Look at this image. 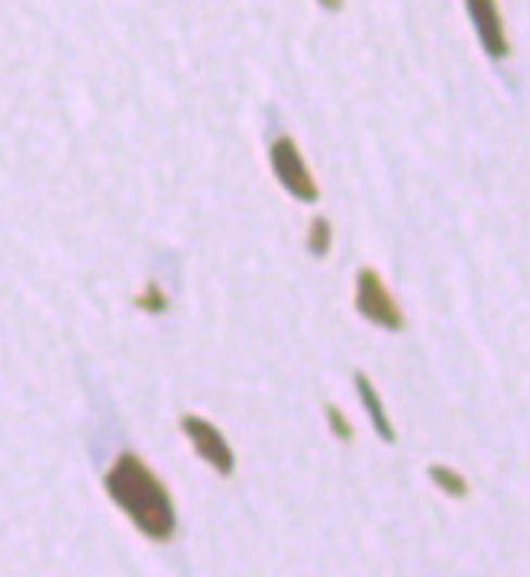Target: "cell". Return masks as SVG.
<instances>
[{
  "instance_id": "cell-1",
  "label": "cell",
  "mask_w": 530,
  "mask_h": 577,
  "mask_svg": "<svg viewBox=\"0 0 530 577\" xmlns=\"http://www.w3.org/2000/svg\"><path fill=\"white\" fill-rule=\"evenodd\" d=\"M104 490L114 500V507L124 510V516L146 539L168 542L175 536V529H178L175 500H172L168 487L159 480V474L139 456L124 452L111 464V471L104 474Z\"/></svg>"
},
{
  "instance_id": "cell-2",
  "label": "cell",
  "mask_w": 530,
  "mask_h": 577,
  "mask_svg": "<svg viewBox=\"0 0 530 577\" xmlns=\"http://www.w3.org/2000/svg\"><path fill=\"white\" fill-rule=\"evenodd\" d=\"M268 165H272V175L278 178V184L301 204H314L320 197L317 191V181L307 168V162L301 158V149L291 136H278L272 145H268Z\"/></svg>"
},
{
  "instance_id": "cell-3",
  "label": "cell",
  "mask_w": 530,
  "mask_h": 577,
  "mask_svg": "<svg viewBox=\"0 0 530 577\" xmlns=\"http://www.w3.org/2000/svg\"><path fill=\"white\" fill-rule=\"evenodd\" d=\"M356 310L363 320H369L379 330H389V333L404 330V317L398 310L392 291L386 287V281L373 268H363L356 278Z\"/></svg>"
},
{
  "instance_id": "cell-4",
  "label": "cell",
  "mask_w": 530,
  "mask_h": 577,
  "mask_svg": "<svg viewBox=\"0 0 530 577\" xmlns=\"http://www.w3.org/2000/svg\"><path fill=\"white\" fill-rule=\"evenodd\" d=\"M181 433H185V439L191 443V449H194L204 462L211 464L217 474L230 477V474L237 471V456H234L230 443L224 439V433H220L211 420L194 416V413H185V416H181Z\"/></svg>"
},
{
  "instance_id": "cell-5",
  "label": "cell",
  "mask_w": 530,
  "mask_h": 577,
  "mask_svg": "<svg viewBox=\"0 0 530 577\" xmlns=\"http://www.w3.org/2000/svg\"><path fill=\"white\" fill-rule=\"evenodd\" d=\"M466 10H469L472 29H476V36H479L482 49H485L492 59H505V55L512 52V42H508L505 23H502L499 0H466Z\"/></svg>"
},
{
  "instance_id": "cell-6",
  "label": "cell",
  "mask_w": 530,
  "mask_h": 577,
  "mask_svg": "<svg viewBox=\"0 0 530 577\" xmlns=\"http://www.w3.org/2000/svg\"><path fill=\"white\" fill-rule=\"evenodd\" d=\"M353 381H356V394H359V400H363V407H366V416H369L373 429L382 436V443L392 446V443H395V426H392V420H389V413H386V403H382L379 390L373 387V381H369L363 371H356Z\"/></svg>"
},
{
  "instance_id": "cell-7",
  "label": "cell",
  "mask_w": 530,
  "mask_h": 577,
  "mask_svg": "<svg viewBox=\"0 0 530 577\" xmlns=\"http://www.w3.org/2000/svg\"><path fill=\"white\" fill-rule=\"evenodd\" d=\"M427 477L446 493V497H453V500H463L466 493H469V484H466V477L463 474H456L453 467H446V464H430L427 467Z\"/></svg>"
},
{
  "instance_id": "cell-8",
  "label": "cell",
  "mask_w": 530,
  "mask_h": 577,
  "mask_svg": "<svg viewBox=\"0 0 530 577\" xmlns=\"http://www.w3.org/2000/svg\"><path fill=\"white\" fill-rule=\"evenodd\" d=\"M330 242H333V232H330V223L324 217H317L307 230V252L314 258H324L330 252Z\"/></svg>"
},
{
  "instance_id": "cell-9",
  "label": "cell",
  "mask_w": 530,
  "mask_h": 577,
  "mask_svg": "<svg viewBox=\"0 0 530 577\" xmlns=\"http://www.w3.org/2000/svg\"><path fill=\"white\" fill-rule=\"evenodd\" d=\"M136 307L142 310V313H165L168 310V297H165V291L159 287V284H146L142 287V294L136 297Z\"/></svg>"
},
{
  "instance_id": "cell-10",
  "label": "cell",
  "mask_w": 530,
  "mask_h": 577,
  "mask_svg": "<svg viewBox=\"0 0 530 577\" xmlns=\"http://www.w3.org/2000/svg\"><path fill=\"white\" fill-rule=\"evenodd\" d=\"M324 416H327V426L333 429V436H337L340 443H350V439H353V426L346 423V416H343L340 407L327 403V407H324Z\"/></svg>"
},
{
  "instance_id": "cell-11",
  "label": "cell",
  "mask_w": 530,
  "mask_h": 577,
  "mask_svg": "<svg viewBox=\"0 0 530 577\" xmlns=\"http://www.w3.org/2000/svg\"><path fill=\"white\" fill-rule=\"evenodd\" d=\"M317 3H320L324 10H340V7H343V0H317Z\"/></svg>"
}]
</instances>
